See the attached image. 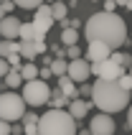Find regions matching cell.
I'll return each instance as SVG.
<instances>
[{"label": "cell", "instance_id": "5b68a950", "mask_svg": "<svg viewBox=\"0 0 132 135\" xmlns=\"http://www.w3.org/2000/svg\"><path fill=\"white\" fill-rule=\"evenodd\" d=\"M21 94L26 97V102H28V107H43L51 102V94L53 89L48 87V82L46 79H31V82H26L21 87Z\"/></svg>", "mask_w": 132, "mask_h": 135}, {"label": "cell", "instance_id": "7c38bea8", "mask_svg": "<svg viewBox=\"0 0 132 135\" xmlns=\"http://www.w3.org/2000/svg\"><path fill=\"white\" fill-rule=\"evenodd\" d=\"M89 102H84V99H71V102H69V112L74 115V117H76V120H81V117H87V112H89Z\"/></svg>", "mask_w": 132, "mask_h": 135}, {"label": "cell", "instance_id": "7a4b0ae2", "mask_svg": "<svg viewBox=\"0 0 132 135\" xmlns=\"http://www.w3.org/2000/svg\"><path fill=\"white\" fill-rule=\"evenodd\" d=\"M92 102L99 107V112H119L130 107V89H125L119 79L109 82V79H97L94 82V92H92Z\"/></svg>", "mask_w": 132, "mask_h": 135}, {"label": "cell", "instance_id": "ac0fdd59", "mask_svg": "<svg viewBox=\"0 0 132 135\" xmlns=\"http://www.w3.org/2000/svg\"><path fill=\"white\" fill-rule=\"evenodd\" d=\"M21 74H23V79H26V82L38 79V76H41V66H36L33 61H26V64H23V69H21Z\"/></svg>", "mask_w": 132, "mask_h": 135}, {"label": "cell", "instance_id": "f1b7e54d", "mask_svg": "<svg viewBox=\"0 0 132 135\" xmlns=\"http://www.w3.org/2000/svg\"><path fill=\"white\" fill-rule=\"evenodd\" d=\"M71 59H81V49L79 46H69V61Z\"/></svg>", "mask_w": 132, "mask_h": 135}, {"label": "cell", "instance_id": "44dd1931", "mask_svg": "<svg viewBox=\"0 0 132 135\" xmlns=\"http://www.w3.org/2000/svg\"><path fill=\"white\" fill-rule=\"evenodd\" d=\"M21 41H36V23H23L21 26Z\"/></svg>", "mask_w": 132, "mask_h": 135}, {"label": "cell", "instance_id": "9a60e30c", "mask_svg": "<svg viewBox=\"0 0 132 135\" xmlns=\"http://www.w3.org/2000/svg\"><path fill=\"white\" fill-rule=\"evenodd\" d=\"M21 56L26 61H33L38 56V44L36 41H21Z\"/></svg>", "mask_w": 132, "mask_h": 135}, {"label": "cell", "instance_id": "cb8c5ba5", "mask_svg": "<svg viewBox=\"0 0 132 135\" xmlns=\"http://www.w3.org/2000/svg\"><path fill=\"white\" fill-rule=\"evenodd\" d=\"M46 0H15V5L23 8V10H36V8H41Z\"/></svg>", "mask_w": 132, "mask_h": 135}, {"label": "cell", "instance_id": "8992f818", "mask_svg": "<svg viewBox=\"0 0 132 135\" xmlns=\"http://www.w3.org/2000/svg\"><path fill=\"white\" fill-rule=\"evenodd\" d=\"M92 74L97 79H109V82H114V79H119V76L125 74V66H119L114 59H104V61H94L92 64Z\"/></svg>", "mask_w": 132, "mask_h": 135}, {"label": "cell", "instance_id": "30bf717a", "mask_svg": "<svg viewBox=\"0 0 132 135\" xmlns=\"http://www.w3.org/2000/svg\"><path fill=\"white\" fill-rule=\"evenodd\" d=\"M112 54H114V49H112L109 44H104V41H92V44L87 46V59L94 64V61H104V59H112Z\"/></svg>", "mask_w": 132, "mask_h": 135}, {"label": "cell", "instance_id": "5bb4252c", "mask_svg": "<svg viewBox=\"0 0 132 135\" xmlns=\"http://www.w3.org/2000/svg\"><path fill=\"white\" fill-rule=\"evenodd\" d=\"M23 84H26V79H23L21 69H13V71L3 79V87H5V89H18V87H23Z\"/></svg>", "mask_w": 132, "mask_h": 135}, {"label": "cell", "instance_id": "83f0119b", "mask_svg": "<svg viewBox=\"0 0 132 135\" xmlns=\"http://www.w3.org/2000/svg\"><path fill=\"white\" fill-rule=\"evenodd\" d=\"M0 135H13V125H10L8 120L0 122Z\"/></svg>", "mask_w": 132, "mask_h": 135}, {"label": "cell", "instance_id": "836d02e7", "mask_svg": "<svg viewBox=\"0 0 132 135\" xmlns=\"http://www.w3.org/2000/svg\"><path fill=\"white\" fill-rule=\"evenodd\" d=\"M69 3V8H79V0H66Z\"/></svg>", "mask_w": 132, "mask_h": 135}, {"label": "cell", "instance_id": "e0dca14e", "mask_svg": "<svg viewBox=\"0 0 132 135\" xmlns=\"http://www.w3.org/2000/svg\"><path fill=\"white\" fill-rule=\"evenodd\" d=\"M21 51V38H3V44H0V54L3 56H10V54Z\"/></svg>", "mask_w": 132, "mask_h": 135}, {"label": "cell", "instance_id": "484cf974", "mask_svg": "<svg viewBox=\"0 0 132 135\" xmlns=\"http://www.w3.org/2000/svg\"><path fill=\"white\" fill-rule=\"evenodd\" d=\"M13 8H15V0H5L0 5V10H3V15H13Z\"/></svg>", "mask_w": 132, "mask_h": 135}, {"label": "cell", "instance_id": "603a6c76", "mask_svg": "<svg viewBox=\"0 0 132 135\" xmlns=\"http://www.w3.org/2000/svg\"><path fill=\"white\" fill-rule=\"evenodd\" d=\"M112 59L117 61L119 66H125V69H132V54H122V51H114V54H112Z\"/></svg>", "mask_w": 132, "mask_h": 135}, {"label": "cell", "instance_id": "d4e9b609", "mask_svg": "<svg viewBox=\"0 0 132 135\" xmlns=\"http://www.w3.org/2000/svg\"><path fill=\"white\" fill-rule=\"evenodd\" d=\"M41 122V117H38L36 112H26V117H23V125H38Z\"/></svg>", "mask_w": 132, "mask_h": 135}, {"label": "cell", "instance_id": "e575fe53", "mask_svg": "<svg viewBox=\"0 0 132 135\" xmlns=\"http://www.w3.org/2000/svg\"><path fill=\"white\" fill-rule=\"evenodd\" d=\"M127 3H130V0H117V5H122V8H127Z\"/></svg>", "mask_w": 132, "mask_h": 135}, {"label": "cell", "instance_id": "ab89813d", "mask_svg": "<svg viewBox=\"0 0 132 135\" xmlns=\"http://www.w3.org/2000/svg\"><path fill=\"white\" fill-rule=\"evenodd\" d=\"M130 74H132V69H130Z\"/></svg>", "mask_w": 132, "mask_h": 135}, {"label": "cell", "instance_id": "277c9868", "mask_svg": "<svg viewBox=\"0 0 132 135\" xmlns=\"http://www.w3.org/2000/svg\"><path fill=\"white\" fill-rule=\"evenodd\" d=\"M26 112H28V102H26L23 94H18V92H13V89L3 92V97H0V117H3V120L18 122V120L26 117Z\"/></svg>", "mask_w": 132, "mask_h": 135}, {"label": "cell", "instance_id": "ffe728a7", "mask_svg": "<svg viewBox=\"0 0 132 135\" xmlns=\"http://www.w3.org/2000/svg\"><path fill=\"white\" fill-rule=\"evenodd\" d=\"M51 8H53L56 21H64L66 15H69V3H64V0H56V3H51Z\"/></svg>", "mask_w": 132, "mask_h": 135}, {"label": "cell", "instance_id": "b9f144b4", "mask_svg": "<svg viewBox=\"0 0 132 135\" xmlns=\"http://www.w3.org/2000/svg\"><path fill=\"white\" fill-rule=\"evenodd\" d=\"M36 135H38V133H36Z\"/></svg>", "mask_w": 132, "mask_h": 135}, {"label": "cell", "instance_id": "7402d4cb", "mask_svg": "<svg viewBox=\"0 0 132 135\" xmlns=\"http://www.w3.org/2000/svg\"><path fill=\"white\" fill-rule=\"evenodd\" d=\"M51 69H53V76H64V74H69V61L66 59H53Z\"/></svg>", "mask_w": 132, "mask_h": 135}, {"label": "cell", "instance_id": "d590c367", "mask_svg": "<svg viewBox=\"0 0 132 135\" xmlns=\"http://www.w3.org/2000/svg\"><path fill=\"white\" fill-rule=\"evenodd\" d=\"M79 135H92V130H89V128L87 130H79Z\"/></svg>", "mask_w": 132, "mask_h": 135}, {"label": "cell", "instance_id": "3957f363", "mask_svg": "<svg viewBox=\"0 0 132 135\" xmlns=\"http://www.w3.org/2000/svg\"><path fill=\"white\" fill-rule=\"evenodd\" d=\"M38 135H76V117L69 110L51 107L48 112L41 115Z\"/></svg>", "mask_w": 132, "mask_h": 135}, {"label": "cell", "instance_id": "2e32d148", "mask_svg": "<svg viewBox=\"0 0 132 135\" xmlns=\"http://www.w3.org/2000/svg\"><path fill=\"white\" fill-rule=\"evenodd\" d=\"M69 102H71V97H69L61 87H56V89H53V94H51V102H48V105H51V107H66Z\"/></svg>", "mask_w": 132, "mask_h": 135}, {"label": "cell", "instance_id": "52a82bcc", "mask_svg": "<svg viewBox=\"0 0 132 135\" xmlns=\"http://www.w3.org/2000/svg\"><path fill=\"white\" fill-rule=\"evenodd\" d=\"M89 130H92V135H114L117 125H114L109 112H97L89 120Z\"/></svg>", "mask_w": 132, "mask_h": 135}, {"label": "cell", "instance_id": "74e56055", "mask_svg": "<svg viewBox=\"0 0 132 135\" xmlns=\"http://www.w3.org/2000/svg\"><path fill=\"white\" fill-rule=\"evenodd\" d=\"M46 3H56V0H46Z\"/></svg>", "mask_w": 132, "mask_h": 135}, {"label": "cell", "instance_id": "f35d334b", "mask_svg": "<svg viewBox=\"0 0 132 135\" xmlns=\"http://www.w3.org/2000/svg\"><path fill=\"white\" fill-rule=\"evenodd\" d=\"M92 3H99V0H92Z\"/></svg>", "mask_w": 132, "mask_h": 135}, {"label": "cell", "instance_id": "1f68e13d", "mask_svg": "<svg viewBox=\"0 0 132 135\" xmlns=\"http://www.w3.org/2000/svg\"><path fill=\"white\" fill-rule=\"evenodd\" d=\"M26 128V135H36L38 133V125H23Z\"/></svg>", "mask_w": 132, "mask_h": 135}, {"label": "cell", "instance_id": "6da1fadb", "mask_svg": "<svg viewBox=\"0 0 132 135\" xmlns=\"http://www.w3.org/2000/svg\"><path fill=\"white\" fill-rule=\"evenodd\" d=\"M84 38L87 44L92 41H104L109 44L114 51L127 41V23L122 21V15L109 13V10H102V13L89 15V21L84 23Z\"/></svg>", "mask_w": 132, "mask_h": 135}, {"label": "cell", "instance_id": "9c48e42d", "mask_svg": "<svg viewBox=\"0 0 132 135\" xmlns=\"http://www.w3.org/2000/svg\"><path fill=\"white\" fill-rule=\"evenodd\" d=\"M33 23H36V31H51V26L56 23V15H53V8L51 5H41L33 10Z\"/></svg>", "mask_w": 132, "mask_h": 135}, {"label": "cell", "instance_id": "4316f807", "mask_svg": "<svg viewBox=\"0 0 132 135\" xmlns=\"http://www.w3.org/2000/svg\"><path fill=\"white\" fill-rule=\"evenodd\" d=\"M119 84H122L125 89H130V92H132V74H127V71H125V74L119 76Z\"/></svg>", "mask_w": 132, "mask_h": 135}, {"label": "cell", "instance_id": "f546056e", "mask_svg": "<svg viewBox=\"0 0 132 135\" xmlns=\"http://www.w3.org/2000/svg\"><path fill=\"white\" fill-rule=\"evenodd\" d=\"M51 74H53V69H51V66H41V79H48Z\"/></svg>", "mask_w": 132, "mask_h": 135}, {"label": "cell", "instance_id": "8fae6325", "mask_svg": "<svg viewBox=\"0 0 132 135\" xmlns=\"http://www.w3.org/2000/svg\"><path fill=\"white\" fill-rule=\"evenodd\" d=\"M21 26H23V21H18L15 15H3V21H0L3 38H21Z\"/></svg>", "mask_w": 132, "mask_h": 135}, {"label": "cell", "instance_id": "ba28073f", "mask_svg": "<svg viewBox=\"0 0 132 135\" xmlns=\"http://www.w3.org/2000/svg\"><path fill=\"white\" fill-rule=\"evenodd\" d=\"M69 76H71L76 84H84L89 76H92V61L84 59V56H81V59H71L69 61Z\"/></svg>", "mask_w": 132, "mask_h": 135}, {"label": "cell", "instance_id": "4dcf8cb0", "mask_svg": "<svg viewBox=\"0 0 132 135\" xmlns=\"http://www.w3.org/2000/svg\"><path fill=\"white\" fill-rule=\"evenodd\" d=\"M53 59H56V56H48V54H43L41 64H43V66H51V64H53Z\"/></svg>", "mask_w": 132, "mask_h": 135}, {"label": "cell", "instance_id": "60d3db41", "mask_svg": "<svg viewBox=\"0 0 132 135\" xmlns=\"http://www.w3.org/2000/svg\"><path fill=\"white\" fill-rule=\"evenodd\" d=\"M3 3H5V0H3Z\"/></svg>", "mask_w": 132, "mask_h": 135}, {"label": "cell", "instance_id": "8d00e7d4", "mask_svg": "<svg viewBox=\"0 0 132 135\" xmlns=\"http://www.w3.org/2000/svg\"><path fill=\"white\" fill-rule=\"evenodd\" d=\"M127 10H132V0H130V3H127Z\"/></svg>", "mask_w": 132, "mask_h": 135}, {"label": "cell", "instance_id": "d6a6232c", "mask_svg": "<svg viewBox=\"0 0 132 135\" xmlns=\"http://www.w3.org/2000/svg\"><path fill=\"white\" fill-rule=\"evenodd\" d=\"M127 128L132 130V105H130V110H127Z\"/></svg>", "mask_w": 132, "mask_h": 135}, {"label": "cell", "instance_id": "4fadbf2b", "mask_svg": "<svg viewBox=\"0 0 132 135\" xmlns=\"http://www.w3.org/2000/svg\"><path fill=\"white\" fill-rule=\"evenodd\" d=\"M59 87H61V89H64V92H66V94H69L71 99H76V97H79V89H81V87H76V82H74V79H71L69 74L59 76Z\"/></svg>", "mask_w": 132, "mask_h": 135}, {"label": "cell", "instance_id": "d6986e66", "mask_svg": "<svg viewBox=\"0 0 132 135\" xmlns=\"http://www.w3.org/2000/svg\"><path fill=\"white\" fill-rule=\"evenodd\" d=\"M61 44H64V46H76V44H79V28H64V33H61Z\"/></svg>", "mask_w": 132, "mask_h": 135}]
</instances>
